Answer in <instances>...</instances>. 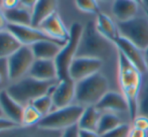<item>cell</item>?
<instances>
[{
  "mask_svg": "<svg viewBox=\"0 0 148 137\" xmlns=\"http://www.w3.org/2000/svg\"><path fill=\"white\" fill-rule=\"evenodd\" d=\"M75 4L79 10L86 13H100L98 0H75Z\"/></svg>",
  "mask_w": 148,
  "mask_h": 137,
  "instance_id": "30",
  "label": "cell"
},
{
  "mask_svg": "<svg viewBox=\"0 0 148 137\" xmlns=\"http://www.w3.org/2000/svg\"><path fill=\"white\" fill-rule=\"evenodd\" d=\"M147 133L148 132L146 131L137 129V128H134L131 126V130H130V132H129L128 137H147Z\"/></svg>",
  "mask_w": 148,
  "mask_h": 137,
  "instance_id": "37",
  "label": "cell"
},
{
  "mask_svg": "<svg viewBox=\"0 0 148 137\" xmlns=\"http://www.w3.org/2000/svg\"><path fill=\"white\" fill-rule=\"evenodd\" d=\"M131 130V126L127 123H122L118 127L114 128L113 130L107 132L101 137H128L129 132Z\"/></svg>",
  "mask_w": 148,
  "mask_h": 137,
  "instance_id": "31",
  "label": "cell"
},
{
  "mask_svg": "<svg viewBox=\"0 0 148 137\" xmlns=\"http://www.w3.org/2000/svg\"><path fill=\"white\" fill-rule=\"evenodd\" d=\"M7 29L18 39L21 45H26V47H31L32 45L41 40H55L51 37H49L45 32H43L40 28L31 25L9 24Z\"/></svg>",
  "mask_w": 148,
  "mask_h": 137,
  "instance_id": "11",
  "label": "cell"
},
{
  "mask_svg": "<svg viewBox=\"0 0 148 137\" xmlns=\"http://www.w3.org/2000/svg\"><path fill=\"white\" fill-rule=\"evenodd\" d=\"M95 23L98 32L107 39L111 40L112 42H114L115 39L118 36H120L117 23H115L112 20V18L107 14L103 13V12H100L99 14H97Z\"/></svg>",
  "mask_w": 148,
  "mask_h": 137,
  "instance_id": "21",
  "label": "cell"
},
{
  "mask_svg": "<svg viewBox=\"0 0 148 137\" xmlns=\"http://www.w3.org/2000/svg\"><path fill=\"white\" fill-rule=\"evenodd\" d=\"M21 47V43L8 29L0 32V59H8Z\"/></svg>",
  "mask_w": 148,
  "mask_h": 137,
  "instance_id": "23",
  "label": "cell"
},
{
  "mask_svg": "<svg viewBox=\"0 0 148 137\" xmlns=\"http://www.w3.org/2000/svg\"><path fill=\"white\" fill-rule=\"evenodd\" d=\"M42 115L36 110V108L32 104L25 105L23 108V113H22L21 123L22 126H34L37 125L38 122L41 120Z\"/></svg>",
  "mask_w": 148,
  "mask_h": 137,
  "instance_id": "26",
  "label": "cell"
},
{
  "mask_svg": "<svg viewBox=\"0 0 148 137\" xmlns=\"http://www.w3.org/2000/svg\"><path fill=\"white\" fill-rule=\"evenodd\" d=\"M0 104L5 118L20 125L24 106L14 100L7 93V91L0 93Z\"/></svg>",
  "mask_w": 148,
  "mask_h": 137,
  "instance_id": "17",
  "label": "cell"
},
{
  "mask_svg": "<svg viewBox=\"0 0 148 137\" xmlns=\"http://www.w3.org/2000/svg\"><path fill=\"white\" fill-rule=\"evenodd\" d=\"M123 122L119 118V116L115 113H110V112H104L102 113L100 118L99 126H98L97 132L100 135H104L107 132L113 130L114 128L118 127Z\"/></svg>",
  "mask_w": 148,
  "mask_h": 137,
  "instance_id": "25",
  "label": "cell"
},
{
  "mask_svg": "<svg viewBox=\"0 0 148 137\" xmlns=\"http://www.w3.org/2000/svg\"><path fill=\"white\" fill-rule=\"evenodd\" d=\"M62 132L51 130L38 125L22 126L16 125L0 131V137H62Z\"/></svg>",
  "mask_w": 148,
  "mask_h": 137,
  "instance_id": "13",
  "label": "cell"
},
{
  "mask_svg": "<svg viewBox=\"0 0 148 137\" xmlns=\"http://www.w3.org/2000/svg\"><path fill=\"white\" fill-rule=\"evenodd\" d=\"M49 37L60 42L66 43L70 37V29L66 28L58 12L51 14L38 26Z\"/></svg>",
  "mask_w": 148,
  "mask_h": 137,
  "instance_id": "14",
  "label": "cell"
},
{
  "mask_svg": "<svg viewBox=\"0 0 148 137\" xmlns=\"http://www.w3.org/2000/svg\"><path fill=\"white\" fill-rule=\"evenodd\" d=\"M28 76L40 81L59 80L57 66L53 60H35Z\"/></svg>",
  "mask_w": 148,
  "mask_h": 137,
  "instance_id": "16",
  "label": "cell"
},
{
  "mask_svg": "<svg viewBox=\"0 0 148 137\" xmlns=\"http://www.w3.org/2000/svg\"><path fill=\"white\" fill-rule=\"evenodd\" d=\"M137 115H142L148 118V80L142 84L138 98Z\"/></svg>",
  "mask_w": 148,
  "mask_h": 137,
  "instance_id": "28",
  "label": "cell"
},
{
  "mask_svg": "<svg viewBox=\"0 0 148 137\" xmlns=\"http://www.w3.org/2000/svg\"><path fill=\"white\" fill-rule=\"evenodd\" d=\"M114 49H116L114 42L98 32L95 21H89L83 28L77 57L92 58L104 62L106 58L110 57Z\"/></svg>",
  "mask_w": 148,
  "mask_h": 137,
  "instance_id": "2",
  "label": "cell"
},
{
  "mask_svg": "<svg viewBox=\"0 0 148 137\" xmlns=\"http://www.w3.org/2000/svg\"><path fill=\"white\" fill-rule=\"evenodd\" d=\"M64 43L56 40H41L31 45L35 60H53L60 53Z\"/></svg>",
  "mask_w": 148,
  "mask_h": 137,
  "instance_id": "19",
  "label": "cell"
},
{
  "mask_svg": "<svg viewBox=\"0 0 148 137\" xmlns=\"http://www.w3.org/2000/svg\"><path fill=\"white\" fill-rule=\"evenodd\" d=\"M84 26L79 22H74L70 28V37L62 47L60 53L56 58L55 63L58 70L59 80L70 78L69 71L73 61L77 58L79 43L82 36Z\"/></svg>",
  "mask_w": 148,
  "mask_h": 137,
  "instance_id": "6",
  "label": "cell"
},
{
  "mask_svg": "<svg viewBox=\"0 0 148 137\" xmlns=\"http://www.w3.org/2000/svg\"><path fill=\"white\" fill-rule=\"evenodd\" d=\"M51 98L55 109L74 104L76 101V82L71 78L59 80L51 92Z\"/></svg>",
  "mask_w": 148,
  "mask_h": 137,
  "instance_id": "12",
  "label": "cell"
},
{
  "mask_svg": "<svg viewBox=\"0 0 148 137\" xmlns=\"http://www.w3.org/2000/svg\"><path fill=\"white\" fill-rule=\"evenodd\" d=\"M59 2L58 0H38L33 9L31 10L32 24L34 27H38L47 17L56 13Z\"/></svg>",
  "mask_w": 148,
  "mask_h": 137,
  "instance_id": "20",
  "label": "cell"
},
{
  "mask_svg": "<svg viewBox=\"0 0 148 137\" xmlns=\"http://www.w3.org/2000/svg\"><path fill=\"white\" fill-rule=\"evenodd\" d=\"M7 61L10 79L13 83L28 76L35 58L30 47L22 45L17 51L8 58Z\"/></svg>",
  "mask_w": 148,
  "mask_h": 137,
  "instance_id": "8",
  "label": "cell"
},
{
  "mask_svg": "<svg viewBox=\"0 0 148 137\" xmlns=\"http://www.w3.org/2000/svg\"><path fill=\"white\" fill-rule=\"evenodd\" d=\"M20 6V0H3V10L13 9Z\"/></svg>",
  "mask_w": 148,
  "mask_h": 137,
  "instance_id": "33",
  "label": "cell"
},
{
  "mask_svg": "<svg viewBox=\"0 0 148 137\" xmlns=\"http://www.w3.org/2000/svg\"><path fill=\"white\" fill-rule=\"evenodd\" d=\"M37 1L38 0H20V5H22L23 7L27 8L29 10H32L35 4L37 3Z\"/></svg>",
  "mask_w": 148,
  "mask_h": 137,
  "instance_id": "39",
  "label": "cell"
},
{
  "mask_svg": "<svg viewBox=\"0 0 148 137\" xmlns=\"http://www.w3.org/2000/svg\"><path fill=\"white\" fill-rule=\"evenodd\" d=\"M109 91L107 78L99 72L76 83L75 103L83 107L96 106Z\"/></svg>",
  "mask_w": 148,
  "mask_h": 137,
  "instance_id": "4",
  "label": "cell"
},
{
  "mask_svg": "<svg viewBox=\"0 0 148 137\" xmlns=\"http://www.w3.org/2000/svg\"><path fill=\"white\" fill-rule=\"evenodd\" d=\"M4 13L9 24H14V25H31L32 24L31 10L23 7L22 5L13 8V9L4 10Z\"/></svg>",
  "mask_w": 148,
  "mask_h": 137,
  "instance_id": "24",
  "label": "cell"
},
{
  "mask_svg": "<svg viewBox=\"0 0 148 137\" xmlns=\"http://www.w3.org/2000/svg\"><path fill=\"white\" fill-rule=\"evenodd\" d=\"M8 25H9V23H8L7 18L4 13V10L0 9V32L6 30L8 28Z\"/></svg>",
  "mask_w": 148,
  "mask_h": 137,
  "instance_id": "35",
  "label": "cell"
},
{
  "mask_svg": "<svg viewBox=\"0 0 148 137\" xmlns=\"http://www.w3.org/2000/svg\"><path fill=\"white\" fill-rule=\"evenodd\" d=\"M143 53H144V60H145V64H146V68L148 71V47L146 49L143 51Z\"/></svg>",
  "mask_w": 148,
  "mask_h": 137,
  "instance_id": "40",
  "label": "cell"
},
{
  "mask_svg": "<svg viewBox=\"0 0 148 137\" xmlns=\"http://www.w3.org/2000/svg\"><path fill=\"white\" fill-rule=\"evenodd\" d=\"M132 127L148 132V118L142 115H136L132 119Z\"/></svg>",
  "mask_w": 148,
  "mask_h": 137,
  "instance_id": "32",
  "label": "cell"
},
{
  "mask_svg": "<svg viewBox=\"0 0 148 137\" xmlns=\"http://www.w3.org/2000/svg\"><path fill=\"white\" fill-rule=\"evenodd\" d=\"M62 137H79V128L78 126H74L62 132Z\"/></svg>",
  "mask_w": 148,
  "mask_h": 137,
  "instance_id": "34",
  "label": "cell"
},
{
  "mask_svg": "<svg viewBox=\"0 0 148 137\" xmlns=\"http://www.w3.org/2000/svg\"><path fill=\"white\" fill-rule=\"evenodd\" d=\"M59 80L40 81L26 76L13 82L7 89V93L18 103L25 106L31 104L37 98L53 92Z\"/></svg>",
  "mask_w": 148,
  "mask_h": 137,
  "instance_id": "3",
  "label": "cell"
},
{
  "mask_svg": "<svg viewBox=\"0 0 148 137\" xmlns=\"http://www.w3.org/2000/svg\"><path fill=\"white\" fill-rule=\"evenodd\" d=\"M139 5L133 0H114L112 12L117 22H124L136 17L139 11Z\"/></svg>",
  "mask_w": 148,
  "mask_h": 137,
  "instance_id": "18",
  "label": "cell"
},
{
  "mask_svg": "<svg viewBox=\"0 0 148 137\" xmlns=\"http://www.w3.org/2000/svg\"><path fill=\"white\" fill-rule=\"evenodd\" d=\"M98 110L103 112H110V113H123L127 112L129 114V109L127 102L121 93L109 91L106 95L100 100V102L96 105Z\"/></svg>",
  "mask_w": 148,
  "mask_h": 137,
  "instance_id": "15",
  "label": "cell"
},
{
  "mask_svg": "<svg viewBox=\"0 0 148 137\" xmlns=\"http://www.w3.org/2000/svg\"><path fill=\"white\" fill-rule=\"evenodd\" d=\"M147 137H148V133H147Z\"/></svg>",
  "mask_w": 148,
  "mask_h": 137,
  "instance_id": "46",
  "label": "cell"
},
{
  "mask_svg": "<svg viewBox=\"0 0 148 137\" xmlns=\"http://www.w3.org/2000/svg\"><path fill=\"white\" fill-rule=\"evenodd\" d=\"M102 67H103V61L101 60L77 57L71 65L69 75H70V78L77 83L92 75L99 73Z\"/></svg>",
  "mask_w": 148,
  "mask_h": 137,
  "instance_id": "9",
  "label": "cell"
},
{
  "mask_svg": "<svg viewBox=\"0 0 148 137\" xmlns=\"http://www.w3.org/2000/svg\"><path fill=\"white\" fill-rule=\"evenodd\" d=\"M31 104L36 108V110L42 115V117H45V115L51 113L53 110H55L53 98H51V93L39 97Z\"/></svg>",
  "mask_w": 148,
  "mask_h": 137,
  "instance_id": "27",
  "label": "cell"
},
{
  "mask_svg": "<svg viewBox=\"0 0 148 137\" xmlns=\"http://www.w3.org/2000/svg\"><path fill=\"white\" fill-rule=\"evenodd\" d=\"M141 5L144 6L145 10L148 12V0H142V3H141Z\"/></svg>",
  "mask_w": 148,
  "mask_h": 137,
  "instance_id": "41",
  "label": "cell"
},
{
  "mask_svg": "<svg viewBox=\"0 0 148 137\" xmlns=\"http://www.w3.org/2000/svg\"><path fill=\"white\" fill-rule=\"evenodd\" d=\"M79 137H101V135L97 131L79 129Z\"/></svg>",
  "mask_w": 148,
  "mask_h": 137,
  "instance_id": "38",
  "label": "cell"
},
{
  "mask_svg": "<svg viewBox=\"0 0 148 137\" xmlns=\"http://www.w3.org/2000/svg\"><path fill=\"white\" fill-rule=\"evenodd\" d=\"M121 36L144 51L148 47V18L138 16L124 22H117Z\"/></svg>",
  "mask_w": 148,
  "mask_h": 137,
  "instance_id": "7",
  "label": "cell"
},
{
  "mask_svg": "<svg viewBox=\"0 0 148 137\" xmlns=\"http://www.w3.org/2000/svg\"><path fill=\"white\" fill-rule=\"evenodd\" d=\"M133 1L137 2V3H138V4H140V5H141V3H142V0H133Z\"/></svg>",
  "mask_w": 148,
  "mask_h": 137,
  "instance_id": "44",
  "label": "cell"
},
{
  "mask_svg": "<svg viewBox=\"0 0 148 137\" xmlns=\"http://www.w3.org/2000/svg\"><path fill=\"white\" fill-rule=\"evenodd\" d=\"M102 112L97 109L96 106H88L85 107L84 112L81 116L78 123V128L83 130H91L97 131L99 126L100 118Z\"/></svg>",
  "mask_w": 148,
  "mask_h": 137,
  "instance_id": "22",
  "label": "cell"
},
{
  "mask_svg": "<svg viewBox=\"0 0 148 137\" xmlns=\"http://www.w3.org/2000/svg\"><path fill=\"white\" fill-rule=\"evenodd\" d=\"M0 9H3V0H0Z\"/></svg>",
  "mask_w": 148,
  "mask_h": 137,
  "instance_id": "43",
  "label": "cell"
},
{
  "mask_svg": "<svg viewBox=\"0 0 148 137\" xmlns=\"http://www.w3.org/2000/svg\"><path fill=\"white\" fill-rule=\"evenodd\" d=\"M101 1H114V0H101Z\"/></svg>",
  "mask_w": 148,
  "mask_h": 137,
  "instance_id": "45",
  "label": "cell"
},
{
  "mask_svg": "<svg viewBox=\"0 0 148 137\" xmlns=\"http://www.w3.org/2000/svg\"><path fill=\"white\" fill-rule=\"evenodd\" d=\"M0 118H5L4 113H3V110H2V107H1V104H0Z\"/></svg>",
  "mask_w": 148,
  "mask_h": 137,
  "instance_id": "42",
  "label": "cell"
},
{
  "mask_svg": "<svg viewBox=\"0 0 148 137\" xmlns=\"http://www.w3.org/2000/svg\"><path fill=\"white\" fill-rule=\"evenodd\" d=\"M116 49L120 51L134 67H136L141 73H145L147 71L146 64L144 60V53L142 49H139L137 45L132 43L130 40L123 36H118L114 41Z\"/></svg>",
  "mask_w": 148,
  "mask_h": 137,
  "instance_id": "10",
  "label": "cell"
},
{
  "mask_svg": "<svg viewBox=\"0 0 148 137\" xmlns=\"http://www.w3.org/2000/svg\"><path fill=\"white\" fill-rule=\"evenodd\" d=\"M16 125H18V124L10 121L7 118H0V131L4 129H7V128L13 127V126H16Z\"/></svg>",
  "mask_w": 148,
  "mask_h": 137,
  "instance_id": "36",
  "label": "cell"
},
{
  "mask_svg": "<svg viewBox=\"0 0 148 137\" xmlns=\"http://www.w3.org/2000/svg\"><path fill=\"white\" fill-rule=\"evenodd\" d=\"M118 83L121 94L128 105L131 120L137 115L138 98L142 87V73L132 65L122 53L117 51Z\"/></svg>",
  "mask_w": 148,
  "mask_h": 137,
  "instance_id": "1",
  "label": "cell"
},
{
  "mask_svg": "<svg viewBox=\"0 0 148 137\" xmlns=\"http://www.w3.org/2000/svg\"><path fill=\"white\" fill-rule=\"evenodd\" d=\"M11 84L7 59H0V93L7 90Z\"/></svg>",
  "mask_w": 148,
  "mask_h": 137,
  "instance_id": "29",
  "label": "cell"
},
{
  "mask_svg": "<svg viewBox=\"0 0 148 137\" xmlns=\"http://www.w3.org/2000/svg\"><path fill=\"white\" fill-rule=\"evenodd\" d=\"M84 109L85 107L77 103L66 107L58 108L41 118L37 125L47 129L64 131L71 127L78 126Z\"/></svg>",
  "mask_w": 148,
  "mask_h": 137,
  "instance_id": "5",
  "label": "cell"
}]
</instances>
